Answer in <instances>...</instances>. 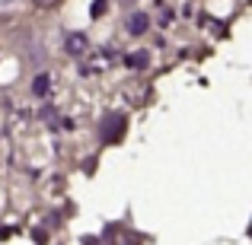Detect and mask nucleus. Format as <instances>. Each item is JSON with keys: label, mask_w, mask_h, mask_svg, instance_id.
Returning <instances> with one entry per match:
<instances>
[{"label": "nucleus", "mask_w": 252, "mask_h": 245, "mask_svg": "<svg viewBox=\"0 0 252 245\" xmlns=\"http://www.w3.org/2000/svg\"><path fill=\"white\" fill-rule=\"evenodd\" d=\"M86 48H90V42H86L83 32H74V35H67V54H86Z\"/></svg>", "instance_id": "nucleus-3"}, {"label": "nucleus", "mask_w": 252, "mask_h": 245, "mask_svg": "<svg viewBox=\"0 0 252 245\" xmlns=\"http://www.w3.org/2000/svg\"><path fill=\"white\" fill-rule=\"evenodd\" d=\"M35 3H38V6H55L58 0H35Z\"/></svg>", "instance_id": "nucleus-7"}, {"label": "nucleus", "mask_w": 252, "mask_h": 245, "mask_svg": "<svg viewBox=\"0 0 252 245\" xmlns=\"http://www.w3.org/2000/svg\"><path fill=\"white\" fill-rule=\"evenodd\" d=\"M131 64H134V67H147V54H134Z\"/></svg>", "instance_id": "nucleus-6"}, {"label": "nucleus", "mask_w": 252, "mask_h": 245, "mask_svg": "<svg viewBox=\"0 0 252 245\" xmlns=\"http://www.w3.org/2000/svg\"><path fill=\"white\" fill-rule=\"evenodd\" d=\"M102 140H118V134H122L125 128V115H118V111H112V115H105V124H102Z\"/></svg>", "instance_id": "nucleus-1"}, {"label": "nucleus", "mask_w": 252, "mask_h": 245, "mask_svg": "<svg viewBox=\"0 0 252 245\" xmlns=\"http://www.w3.org/2000/svg\"><path fill=\"white\" fill-rule=\"evenodd\" d=\"M147 26H150L147 13H131V16H128V32H131V35H144Z\"/></svg>", "instance_id": "nucleus-2"}, {"label": "nucleus", "mask_w": 252, "mask_h": 245, "mask_svg": "<svg viewBox=\"0 0 252 245\" xmlns=\"http://www.w3.org/2000/svg\"><path fill=\"white\" fill-rule=\"evenodd\" d=\"M48 89H51V77L48 74H38L35 80H32V92H35V96H45Z\"/></svg>", "instance_id": "nucleus-4"}, {"label": "nucleus", "mask_w": 252, "mask_h": 245, "mask_svg": "<svg viewBox=\"0 0 252 245\" xmlns=\"http://www.w3.org/2000/svg\"><path fill=\"white\" fill-rule=\"evenodd\" d=\"M105 13V0H93V6H90V16H102Z\"/></svg>", "instance_id": "nucleus-5"}]
</instances>
